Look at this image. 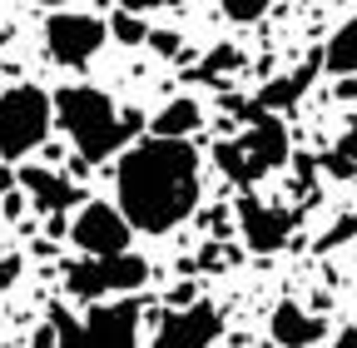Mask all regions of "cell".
Wrapping results in <instances>:
<instances>
[{"instance_id": "6da1fadb", "label": "cell", "mask_w": 357, "mask_h": 348, "mask_svg": "<svg viewBox=\"0 0 357 348\" xmlns=\"http://www.w3.org/2000/svg\"><path fill=\"white\" fill-rule=\"evenodd\" d=\"M119 209L139 234H169L199 209V150L174 135H149L119 154Z\"/></svg>"}, {"instance_id": "7a4b0ae2", "label": "cell", "mask_w": 357, "mask_h": 348, "mask_svg": "<svg viewBox=\"0 0 357 348\" xmlns=\"http://www.w3.org/2000/svg\"><path fill=\"white\" fill-rule=\"evenodd\" d=\"M55 119L65 124L70 145L89 164L119 154L144 129V115L139 110H124L119 100H109L105 90H95V85H65V90L55 95Z\"/></svg>"}, {"instance_id": "3957f363", "label": "cell", "mask_w": 357, "mask_h": 348, "mask_svg": "<svg viewBox=\"0 0 357 348\" xmlns=\"http://www.w3.org/2000/svg\"><path fill=\"white\" fill-rule=\"evenodd\" d=\"M248 129L238 140H223L213 150V164L223 169V180H234L238 189L243 184H258L263 174H273L288 164V124L278 115H243Z\"/></svg>"}, {"instance_id": "277c9868", "label": "cell", "mask_w": 357, "mask_h": 348, "mask_svg": "<svg viewBox=\"0 0 357 348\" xmlns=\"http://www.w3.org/2000/svg\"><path fill=\"white\" fill-rule=\"evenodd\" d=\"M50 324H55L60 348H139V303L129 293L95 298V309L84 319H75L65 309H50Z\"/></svg>"}, {"instance_id": "5b68a950", "label": "cell", "mask_w": 357, "mask_h": 348, "mask_svg": "<svg viewBox=\"0 0 357 348\" xmlns=\"http://www.w3.org/2000/svg\"><path fill=\"white\" fill-rule=\"evenodd\" d=\"M55 124V95H45L40 85H10L0 95V159L20 164L30 150L45 145Z\"/></svg>"}, {"instance_id": "8992f818", "label": "cell", "mask_w": 357, "mask_h": 348, "mask_svg": "<svg viewBox=\"0 0 357 348\" xmlns=\"http://www.w3.org/2000/svg\"><path fill=\"white\" fill-rule=\"evenodd\" d=\"M149 284V264L144 259H134L129 249L119 254H84L75 264H65V289L84 303L95 298H119V293H134Z\"/></svg>"}, {"instance_id": "52a82bcc", "label": "cell", "mask_w": 357, "mask_h": 348, "mask_svg": "<svg viewBox=\"0 0 357 348\" xmlns=\"http://www.w3.org/2000/svg\"><path fill=\"white\" fill-rule=\"evenodd\" d=\"M109 40V25L100 15H79V10H55L45 20V50L60 65H89Z\"/></svg>"}, {"instance_id": "ba28073f", "label": "cell", "mask_w": 357, "mask_h": 348, "mask_svg": "<svg viewBox=\"0 0 357 348\" xmlns=\"http://www.w3.org/2000/svg\"><path fill=\"white\" fill-rule=\"evenodd\" d=\"M129 234H134V224L124 219V209L105 204V199H84L70 224V239L79 254H119V249H129Z\"/></svg>"}, {"instance_id": "9c48e42d", "label": "cell", "mask_w": 357, "mask_h": 348, "mask_svg": "<svg viewBox=\"0 0 357 348\" xmlns=\"http://www.w3.org/2000/svg\"><path fill=\"white\" fill-rule=\"evenodd\" d=\"M223 333V319L213 303H184V309H169L149 338V348H213V338Z\"/></svg>"}, {"instance_id": "30bf717a", "label": "cell", "mask_w": 357, "mask_h": 348, "mask_svg": "<svg viewBox=\"0 0 357 348\" xmlns=\"http://www.w3.org/2000/svg\"><path fill=\"white\" fill-rule=\"evenodd\" d=\"M293 224H298V214L278 209V204H268L258 194H243L238 199V234L253 254H278L288 239H293Z\"/></svg>"}, {"instance_id": "8fae6325", "label": "cell", "mask_w": 357, "mask_h": 348, "mask_svg": "<svg viewBox=\"0 0 357 348\" xmlns=\"http://www.w3.org/2000/svg\"><path fill=\"white\" fill-rule=\"evenodd\" d=\"M268 333H273L278 348H312V343L328 338V324H323L318 314H307L303 303L283 298L278 309H273V319H268Z\"/></svg>"}, {"instance_id": "7c38bea8", "label": "cell", "mask_w": 357, "mask_h": 348, "mask_svg": "<svg viewBox=\"0 0 357 348\" xmlns=\"http://www.w3.org/2000/svg\"><path fill=\"white\" fill-rule=\"evenodd\" d=\"M20 189H25V199L35 204V209H45V214H65L70 204H79V189L65 180V174H55V169H40V164H25L20 174Z\"/></svg>"}, {"instance_id": "4fadbf2b", "label": "cell", "mask_w": 357, "mask_h": 348, "mask_svg": "<svg viewBox=\"0 0 357 348\" xmlns=\"http://www.w3.org/2000/svg\"><path fill=\"white\" fill-rule=\"evenodd\" d=\"M318 70H323V50L312 55V60H303L293 75H283V80H273V85H263V90L243 105V115H278V110H288V105L307 90V85H312V75H318Z\"/></svg>"}, {"instance_id": "5bb4252c", "label": "cell", "mask_w": 357, "mask_h": 348, "mask_svg": "<svg viewBox=\"0 0 357 348\" xmlns=\"http://www.w3.org/2000/svg\"><path fill=\"white\" fill-rule=\"evenodd\" d=\"M199 129H204V105H199V100H189V95H178V100H169V105L154 115L149 135H174V140H189V135H199Z\"/></svg>"}, {"instance_id": "9a60e30c", "label": "cell", "mask_w": 357, "mask_h": 348, "mask_svg": "<svg viewBox=\"0 0 357 348\" xmlns=\"http://www.w3.org/2000/svg\"><path fill=\"white\" fill-rule=\"evenodd\" d=\"M323 70L337 75V80L357 75V15H347V20L328 35V45H323Z\"/></svg>"}, {"instance_id": "2e32d148", "label": "cell", "mask_w": 357, "mask_h": 348, "mask_svg": "<svg viewBox=\"0 0 357 348\" xmlns=\"http://www.w3.org/2000/svg\"><path fill=\"white\" fill-rule=\"evenodd\" d=\"M234 70H243V55L234 50V45H213L204 60H199V80H223V75H234Z\"/></svg>"}, {"instance_id": "e0dca14e", "label": "cell", "mask_w": 357, "mask_h": 348, "mask_svg": "<svg viewBox=\"0 0 357 348\" xmlns=\"http://www.w3.org/2000/svg\"><path fill=\"white\" fill-rule=\"evenodd\" d=\"M109 35L119 40V45H144V40H149V25H144L139 10H124V6H119V15L109 20Z\"/></svg>"}, {"instance_id": "ac0fdd59", "label": "cell", "mask_w": 357, "mask_h": 348, "mask_svg": "<svg viewBox=\"0 0 357 348\" xmlns=\"http://www.w3.org/2000/svg\"><path fill=\"white\" fill-rule=\"evenodd\" d=\"M268 10H273V0H223V15L238 20V25H253V20H263Z\"/></svg>"}, {"instance_id": "d6986e66", "label": "cell", "mask_w": 357, "mask_h": 348, "mask_svg": "<svg viewBox=\"0 0 357 348\" xmlns=\"http://www.w3.org/2000/svg\"><path fill=\"white\" fill-rule=\"evenodd\" d=\"M347 239H357V209H352V214H342V219H337V224L318 239V249L328 254V249H337V244H347Z\"/></svg>"}, {"instance_id": "ffe728a7", "label": "cell", "mask_w": 357, "mask_h": 348, "mask_svg": "<svg viewBox=\"0 0 357 348\" xmlns=\"http://www.w3.org/2000/svg\"><path fill=\"white\" fill-rule=\"evenodd\" d=\"M149 45L164 55V60H174V55H184V40H178L174 30H149Z\"/></svg>"}, {"instance_id": "44dd1931", "label": "cell", "mask_w": 357, "mask_h": 348, "mask_svg": "<svg viewBox=\"0 0 357 348\" xmlns=\"http://www.w3.org/2000/svg\"><path fill=\"white\" fill-rule=\"evenodd\" d=\"M20 269H25L20 254H0V289H10V284L20 279Z\"/></svg>"}, {"instance_id": "7402d4cb", "label": "cell", "mask_w": 357, "mask_h": 348, "mask_svg": "<svg viewBox=\"0 0 357 348\" xmlns=\"http://www.w3.org/2000/svg\"><path fill=\"white\" fill-rule=\"evenodd\" d=\"M337 150H342V154H347V159L357 164V115L347 119V129H342V140H337Z\"/></svg>"}, {"instance_id": "603a6c76", "label": "cell", "mask_w": 357, "mask_h": 348, "mask_svg": "<svg viewBox=\"0 0 357 348\" xmlns=\"http://www.w3.org/2000/svg\"><path fill=\"white\" fill-rule=\"evenodd\" d=\"M323 164H328V174H337V180H347V174H352V169H357V164H352V159H347V154H342V150H333V154H328V159H323Z\"/></svg>"}, {"instance_id": "cb8c5ba5", "label": "cell", "mask_w": 357, "mask_h": 348, "mask_svg": "<svg viewBox=\"0 0 357 348\" xmlns=\"http://www.w3.org/2000/svg\"><path fill=\"white\" fill-rule=\"evenodd\" d=\"M124 10H139V15H149V10H169V6H178V0H119Z\"/></svg>"}, {"instance_id": "d4e9b609", "label": "cell", "mask_w": 357, "mask_h": 348, "mask_svg": "<svg viewBox=\"0 0 357 348\" xmlns=\"http://www.w3.org/2000/svg\"><path fill=\"white\" fill-rule=\"evenodd\" d=\"M30 348H60V338H55V324H45V328L30 338Z\"/></svg>"}, {"instance_id": "484cf974", "label": "cell", "mask_w": 357, "mask_h": 348, "mask_svg": "<svg viewBox=\"0 0 357 348\" xmlns=\"http://www.w3.org/2000/svg\"><path fill=\"white\" fill-rule=\"evenodd\" d=\"M328 348H357V328H342V333H337Z\"/></svg>"}, {"instance_id": "4316f807", "label": "cell", "mask_w": 357, "mask_h": 348, "mask_svg": "<svg viewBox=\"0 0 357 348\" xmlns=\"http://www.w3.org/2000/svg\"><path fill=\"white\" fill-rule=\"evenodd\" d=\"M15 184H20L15 174H10V169H0V194H6V189H15Z\"/></svg>"}, {"instance_id": "83f0119b", "label": "cell", "mask_w": 357, "mask_h": 348, "mask_svg": "<svg viewBox=\"0 0 357 348\" xmlns=\"http://www.w3.org/2000/svg\"><path fill=\"white\" fill-rule=\"evenodd\" d=\"M45 6H55V10H60V6H65V0H45Z\"/></svg>"}, {"instance_id": "f1b7e54d", "label": "cell", "mask_w": 357, "mask_h": 348, "mask_svg": "<svg viewBox=\"0 0 357 348\" xmlns=\"http://www.w3.org/2000/svg\"><path fill=\"white\" fill-rule=\"evenodd\" d=\"M95 6H114V0H95Z\"/></svg>"}]
</instances>
